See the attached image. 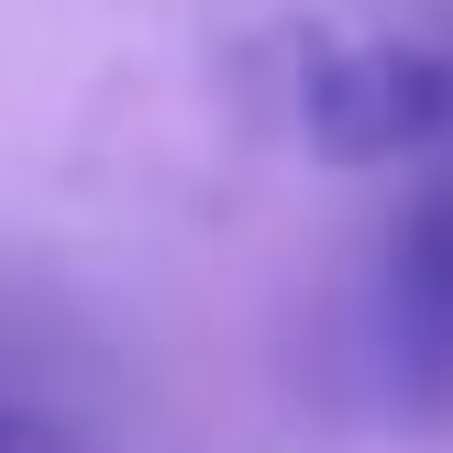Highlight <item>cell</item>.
<instances>
[{"label": "cell", "instance_id": "cell-1", "mask_svg": "<svg viewBox=\"0 0 453 453\" xmlns=\"http://www.w3.org/2000/svg\"><path fill=\"white\" fill-rule=\"evenodd\" d=\"M343 398L388 432H453V155L398 188L343 288Z\"/></svg>", "mask_w": 453, "mask_h": 453}, {"label": "cell", "instance_id": "cell-3", "mask_svg": "<svg viewBox=\"0 0 453 453\" xmlns=\"http://www.w3.org/2000/svg\"><path fill=\"white\" fill-rule=\"evenodd\" d=\"M0 453H78L56 432V420H34V410H12V398H0Z\"/></svg>", "mask_w": 453, "mask_h": 453}, {"label": "cell", "instance_id": "cell-2", "mask_svg": "<svg viewBox=\"0 0 453 453\" xmlns=\"http://www.w3.org/2000/svg\"><path fill=\"white\" fill-rule=\"evenodd\" d=\"M277 122L332 166H442L453 155V56L410 34H288Z\"/></svg>", "mask_w": 453, "mask_h": 453}]
</instances>
